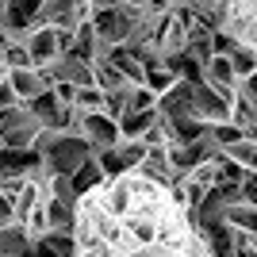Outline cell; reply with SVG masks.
I'll list each match as a JSON object with an SVG mask.
<instances>
[{
  "label": "cell",
  "instance_id": "obj_1",
  "mask_svg": "<svg viewBox=\"0 0 257 257\" xmlns=\"http://www.w3.org/2000/svg\"><path fill=\"white\" fill-rule=\"evenodd\" d=\"M69 238L73 257H211L188 207L135 169L77 196Z\"/></svg>",
  "mask_w": 257,
  "mask_h": 257
},
{
  "label": "cell",
  "instance_id": "obj_2",
  "mask_svg": "<svg viewBox=\"0 0 257 257\" xmlns=\"http://www.w3.org/2000/svg\"><path fill=\"white\" fill-rule=\"evenodd\" d=\"M35 154L54 177H73L92 158V146L81 135H69V131H43L39 142H35Z\"/></svg>",
  "mask_w": 257,
  "mask_h": 257
},
{
  "label": "cell",
  "instance_id": "obj_3",
  "mask_svg": "<svg viewBox=\"0 0 257 257\" xmlns=\"http://www.w3.org/2000/svg\"><path fill=\"white\" fill-rule=\"evenodd\" d=\"M39 135H43V127L35 123L27 104L0 107V146L4 150H35Z\"/></svg>",
  "mask_w": 257,
  "mask_h": 257
},
{
  "label": "cell",
  "instance_id": "obj_4",
  "mask_svg": "<svg viewBox=\"0 0 257 257\" xmlns=\"http://www.w3.org/2000/svg\"><path fill=\"white\" fill-rule=\"evenodd\" d=\"M223 35L238 50H249L257 58V0H226Z\"/></svg>",
  "mask_w": 257,
  "mask_h": 257
},
{
  "label": "cell",
  "instance_id": "obj_5",
  "mask_svg": "<svg viewBox=\"0 0 257 257\" xmlns=\"http://www.w3.org/2000/svg\"><path fill=\"white\" fill-rule=\"evenodd\" d=\"M92 31H96V39L104 46H123L127 43V31H131V23L119 16V4H92Z\"/></svg>",
  "mask_w": 257,
  "mask_h": 257
},
{
  "label": "cell",
  "instance_id": "obj_6",
  "mask_svg": "<svg viewBox=\"0 0 257 257\" xmlns=\"http://www.w3.org/2000/svg\"><path fill=\"white\" fill-rule=\"evenodd\" d=\"M192 119L200 127H219V123H230V104L219 100L215 88H207L204 81L192 85Z\"/></svg>",
  "mask_w": 257,
  "mask_h": 257
},
{
  "label": "cell",
  "instance_id": "obj_7",
  "mask_svg": "<svg viewBox=\"0 0 257 257\" xmlns=\"http://www.w3.org/2000/svg\"><path fill=\"white\" fill-rule=\"evenodd\" d=\"M20 46L31 54V65H35V69H50V65L62 58V50H58V35H54L50 27H31V31L23 35Z\"/></svg>",
  "mask_w": 257,
  "mask_h": 257
},
{
  "label": "cell",
  "instance_id": "obj_8",
  "mask_svg": "<svg viewBox=\"0 0 257 257\" xmlns=\"http://www.w3.org/2000/svg\"><path fill=\"white\" fill-rule=\"evenodd\" d=\"M8 88L16 92L20 104H31V100H39L43 92H50V88L43 85L39 69H8Z\"/></svg>",
  "mask_w": 257,
  "mask_h": 257
},
{
  "label": "cell",
  "instance_id": "obj_9",
  "mask_svg": "<svg viewBox=\"0 0 257 257\" xmlns=\"http://www.w3.org/2000/svg\"><path fill=\"white\" fill-rule=\"evenodd\" d=\"M104 62H111V65H115L119 73H123V81H127V85L142 88V81H146V69H142V62H139V58H135V54H131V50H123V46H115V50L107 54Z\"/></svg>",
  "mask_w": 257,
  "mask_h": 257
},
{
  "label": "cell",
  "instance_id": "obj_10",
  "mask_svg": "<svg viewBox=\"0 0 257 257\" xmlns=\"http://www.w3.org/2000/svg\"><path fill=\"white\" fill-rule=\"evenodd\" d=\"M223 161L238 165L242 173H257V142L253 139H238L223 150Z\"/></svg>",
  "mask_w": 257,
  "mask_h": 257
},
{
  "label": "cell",
  "instance_id": "obj_11",
  "mask_svg": "<svg viewBox=\"0 0 257 257\" xmlns=\"http://www.w3.org/2000/svg\"><path fill=\"white\" fill-rule=\"evenodd\" d=\"M158 111H123L119 115V139H142L154 127Z\"/></svg>",
  "mask_w": 257,
  "mask_h": 257
},
{
  "label": "cell",
  "instance_id": "obj_12",
  "mask_svg": "<svg viewBox=\"0 0 257 257\" xmlns=\"http://www.w3.org/2000/svg\"><path fill=\"white\" fill-rule=\"evenodd\" d=\"M0 257H31V242L20 226H0Z\"/></svg>",
  "mask_w": 257,
  "mask_h": 257
},
{
  "label": "cell",
  "instance_id": "obj_13",
  "mask_svg": "<svg viewBox=\"0 0 257 257\" xmlns=\"http://www.w3.org/2000/svg\"><path fill=\"white\" fill-rule=\"evenodd\" d=\"M223 223L230 226V230H246V234H253L257 230V207L249 204H230L223 211Z\"/></svg>",
  "mask_w": 257,
  "mask_h": 257
},
{
  "label": "cell",
  "instance_id": "obj_14",
  "mask_svg": "<svg viewBox=\"0 0 257 257\" xmlns=\"http://www.w3.org/2000/svg\"><path fill=\"white\" fill-rule=\"evenodd\" d=\"M111 154L119 158L123 169H139L142 161H146V146H142L139 139H119L115 146H111Z\"/></svg>",
  "mask_w": 257,
  "mask_h": 257
},
{
  "label": "cell",
  "instance_id": "obj_15",
  "mask_svg": "<svg viewBox=\"0 0 257 257\" xmlns=\"http://www.w3.org/2000/svg\"><path fill=\"white\" fill-rule=\"evenodd\" d=\"M69 181H73V192L81 196V192H88V188H96L100 181H107L104 173H100V165H96V158H88L85 165H81V169L73 173V177H69Z\"/></svg>",
  "mask_w": 257,
  "mask_h": 257
},
{
  "label": "cell",
  "instance_id": "obj_16",
  "mask_svg": "<svg viewBox=\"0 0 257 257\" xmlns=\"http://www.w3.org/2000/svg\"><path fill=\"white\" fill-rule=\"evenodd\" d=\"M177 81H181V77L169 73V69H150V73H146V81H142V88H150L154 96H165V92H169Z\"/></svg>",
  "mask_w": 257,
  "mask_h": 257
},
{
  "label": "cell",
  "instance_id": "obj_17",
  "mask_svg": "<svg viewBox=\"0 0 257 257\" xmlns=\"http://www.w3.org/2000/svg\"><path fill=\"white\" fill-rule=\"evenodd\" d=\"M123 111H158V96H154L150 88H131Z\"/></svg>",
  "mask_w": 257,
  "mask_h": 257
},
{
  "label": "cell",
  "instance_id": "obj_18",
  "mask_svg": "<svg viewBox=\"0 0 257 257\" xmlns=\"http://www.w3.org/2000/svg\"><path fill=\"white\" fill-rule=\"evenodd\" d=\"M238 196H242V204L257 207V173H246L242 184H238Z\"/></svg>",
  "mask_w": 257,
  "mask_h": 257
},
{
  "label": "cell",
  "instance_id": "obj_19",
  "mask_svg": "<svg viewBox=\"0 0 257 257\" xmlns=\"http://www.w3.org/2000/svg\"><path fill=\"white\" fill-rule=\"evenodd\" d=\"M12 223H16V219H12V204L0 196V226H12Z\"/></svg>",
  "mask_w": 257,
  "mask_h": 257
},
{
  "label": "cell",
  "instance_id": "obj_20",
  "mask_svg": "<svg viewBox=\"0 0 257 257\" xmlns=\"http://www.w3.org/2000/svg\"><path fill=\"white\" fill-rule=\"evenodd\" d=\"M238 88H242V92H246L249 100H257V73L249 77V81H242V85H238Z\"/></svg>",
  "mask_w": 257,
  "mask_h": 257
},
{
  "label": "cell",
  "instance_id": "obj_21",
  "mask_svg": "<svg viewBox=\"0 0 257 257\" xmlns=\"http://www.w3.org/2000/svg\"><path fill=\"white\" fill-rule=\"evenodd\" d=\"M8 81V65H4V58H0V85Z\"/></svg>",
  "mask_w": 257,
  "mask_h": 257
},
{
  "label": "cell",
  "instance_id": "obj_22",
  "mask_svg": "<svg viewBox=\"0 0 257 257\" xmlns=\"http://www.w3.org/2000/svg\"><path fill=\"white\" fill-rule=\"evenodd\" d=\"M0 12H4V4H0Z\"/></svg>",
  "mask_w": 257,
  "mask_h": 257
},
{
  "label": "cell",
  "instance_id": "obj_23",
  "mask_svg": "<svg viewBox=\"0 0 257 257\" xmlns=\"http://www.w3.org/2000/svg\"><path fill=\"white\" fill-rule=\"evenodd\" d=\"M253 131H257V127H253Z\"/></svg>",
  "mask_w": 257,
  "mask_h": 257
}]
</instances>
